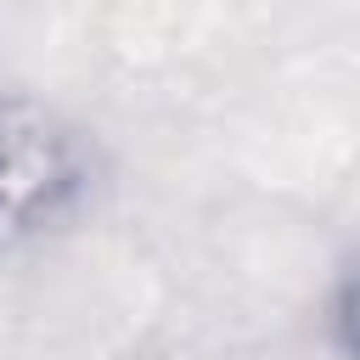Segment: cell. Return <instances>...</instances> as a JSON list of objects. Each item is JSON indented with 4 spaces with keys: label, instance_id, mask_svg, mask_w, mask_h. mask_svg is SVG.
<instances>
[{
    "label": "cell",
    "instance_id": "6da1fadb",
    "mask_svg": "<svg viewBox=\"0 0 360 360\" xmlns=\"http://www.w3.org/2000/svg\"><path fill=\"white\" fill-rule=\"evenodd\" d=\"M45 186H51L45 141L34 129H11L0 118V219H22Z\"/></svg>",
    "mask_w": 360,
    "mask_h": 360
}]
</instances>
